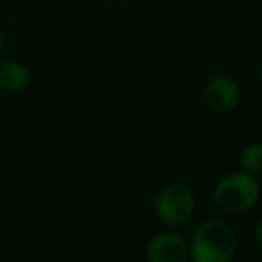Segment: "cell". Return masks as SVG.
Instances as JSON below:
<instances>
[{
	"mask_svg": "<svg viewBox=\"0 0 262 262\" xmlns=\"http://www.w3.org/2000/svg\"><path fill=\"white\" fill-rule=\"evenodd\" d=\"M235 233L221 219L201 223L190 243V257L196 262H230L235 257Z\"/></svg>",
	"mask_w": 262,
	"mask_h": 262,
	"instance_id": "obj_1",
	"label": "cell"
},
{
	"mask_svg": "<svg viewBox=\"0 0 262 262\" xmlns=\"http://www.w3.org/2000/svg\"><path fill=\"white\" fill-rule=\"evenodd\" d=\"M260 200V183L246 171L223 176L214 189V203L225 214H244Z\"/></svg>",
	"mask_w": 262,
	"mask_h": 262,
	"instance_id": "obj_2",
	"label": "cell"
},
{
	"mask_svg": "<svg viewBox=\"0 0 262 262\" xmlns=\"http://www.w3.org/2000/svg\"><path fill=\"white\" fill-rule=\"evenodd\" d=\"M196 210V196L185 183H169L155 198V215L167 228H178L189 223Z\"/></svg>",
	"mask_w": 262,
	"mask_h": 262,
	"instance_id": "obj_3",
	"label": "cell"
},
{
	"mask_svg": "<svg viewBox=\"0 0 262 262\" xmlns=\"http://www.w3.org/2000/svg\"><path fill=\"white\" fill-rule=\"evenodd\" d=\"M190 244L172 232L155 233L146 244V258L149 262H187Z\"/></svg>",
	"mask_w": 262,
	"mask_h": 262,
	"instance_id": "obj_4",
	"label": "cell"
},
{
	"mask_svg": "<svg viewBox=\"0 0 262 262\" xmlns=\"http://www.w3.org/2000/svg\"><path fill=\"white\" fill-rule=\"evenodd\" d=\"M241 88L230 76H215L205 88V102L217 113H228L239 104Z\"/></svg>",
	"mask_w": 262,
	"mask_h": 262,
	"instance_id": "obj_5",
	"label": "cell"
},
{
	"mask_svg": "<svg viewBox=\"0 0 262 262\" xmlns=\"http://www.w3.org/2000/svg\"><path fill=\"white\" fill-rule=\"evenodd\" d=\"M31 83L29 70L18 61H2L0 63V90L9 94H20Z\"/></svg>",
	"mask_w": 262,
	"mask_h": 262,
	"instance_id": "obj_6",
	"label": "cell"
},
{
	"mask_svg": "<svg viewBox=\"0 0 262 262\" xmlns=\"http://www.w3.org/2000/svg\"><path fill=\"white\" fill-rule=\"evenodd\" d=\"M241 167L243 171L251 174H260L262 172V142H253L244 147L241 155Z\"/></svg>",
	"mask_w": 262,
	"mask_h": 262,
	"instance_id": "obj_7",
	"label": "cell"
},
{
	"mask_svg": "<svg viewBox=\"0 0 262 262\" xmlns=\"http://www.w3.org/2000/svg\"><path fill=\"white\" fill-rule=\"evenodd\" d=\"M253 237H255V244L258 246V250H262V217L257 221L253 230Z\"/></svg>",
	"mask_w": 262,
	"mask_h": 262,
	"instance_id": "obj_8",
	"label": "cell"
},
{
	"mask_svg": "<svg viewBox=\"0 0 262 262\" xmlns=\"http://www.w3.org/2000/svg\"><path fill=\"white\" fill-rule=\"evenodd\" d=\"M2 47H4V38H2V33H0V52H2Z\"/></svg>",
	"mask_w": 262,
	"mask_h": 262,
	"instance_id": "obj_9",
	"label": "cell"
},
{
	"mask_svg": "<svg viewBox=\"0 0 262 262\" xmlns=\"http://www.w3.org/2000/svg\"><path fill=\"white\" fill-rule=\"evenodd\" d=\"M258 76H260V83H262V67H260V74H258Z\"/></svg>",
	"mask_w": 262,
	"mask_h": 262,
	"instance_id": "obj_10",
	"label": "cell"
}]
</instances>
